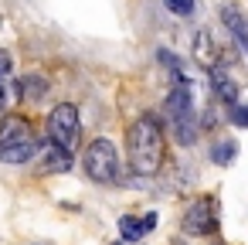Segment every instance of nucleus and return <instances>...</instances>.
<instances>
[{
    "mask_svg": "<svg viewBox=\"0 0 248 245\" xmlns=\"http://www.w3.org/2000/svg\"><path fill=\"white\" fill-rule=\"evenodd\" d=\"M163 153H167V140H163V126L153 113L136 116L126 126V163L136 177H153L163 167Z\"/></svg>",
    "mask_w": 248,
    "mask_h": 245,
    "instance_id": "obj_1",
    "label": "nucleus"
},
{
    "mask_svg": "<svg viewBox=\"0 0 248 245\" xmlns=\"http://www.w3.org/2000/svg\"><path fill=\"white\" fill-rule=\"evenodd\" d=\"M163 119L173 133V140L180 147H190L197 143V109H194V92L190 89H180L173 85L163 99Z\"/></svg>",
    "mask_w": 248,
    "mask_h": 245,
    "instance_id": "obj_2",
    "label": "nucleus"
},
{
    "mask_svg": "<svg viewBox=\"0 0 248 245\" xmlns=\"http://www.w3.org/2000/svg\"><path fill=\"white\" fill-rule=\"evenodd\" d=\"M82 170L95 184H112L119 177V150L109 136H95L82 153Z\"/></svg>",
    "mask_w": 248,
    "mask_h": 245,
    "instance_id": "obj_3",
    "label": "nucleus"
},
{
    "mask_svg": "<svg viewBox=\"0 0 248 245\" xmlns=\"http://www.w3.org/2000/svg\"><path fill=\"white\" fill-rule=\"evenodd\" d=\"M45 133H48V143L72 150L75 140H78V133H82L78 106H75V102H58V106L48 113V119H45Z\"/></svg>",
    "mask_w": 248,
    "mask_h": 245,
    "instance_id": "obj_4",
    "label": "nucleus"
},
{
    "mask_svg": "<svg viewBox=\"0 0 248 245\" xmlns=\"http://www.w3.org/2000/svg\"><path fill=\"white\" fill-rule=\"evenodd\" d=\"M180 228H184V235H194V238L214 235V231H217V204H214V197H197V201H190V204L184 208Z\"/></svg>",
    "mask_w": 248,
    "mask_h": 245,
    "instance_id": "obj_5",
    "label": "nucleus"
},
{
    "mask_svg": "<svg viewBox=\"0 0 248 245\" xmlns=\"http://www.w3.org/2000/svg\"><path fill=\"white\" fill-rule=\"evenodd\" d=\"M190 51H194V58L211 72V68H224L228 62H231V51L221 45V38H217V31L214 28H197V34H194V41H190Z\"/></svg>",
    "mask_w": 248,
    "mask_h": 245,
    "instance_id": "obj_6",
    "label": "nucleus"
},
{
    "mask_svg": "<svg viewBox=\"0 0 248 245\" xmlns=\"http://www.w3.org/2000/svg\"><path fill=\"white\" fill-rule=\"evenodd\" d=\"M28 140H34V126H31L28 116H17V113H4V116H0V150L28 143Z\"/></svg>",
    "mask_w": 248,
    "mask_h": 245,
    "instance_id": "obj_7",
    "label": "nucleus"
},
{
    "mask_svg": "<svg viewBox=\"0 0 248 245\" xmlns=\"http://www.w3.org/2000/svg\"><path fill=\"white\" fill-rule=\"evenodd\" d=\"M207 89H211V96L221 102V106H238V82L224 72V68H211L207 72Z\"/></svg>",
    "mask_w": 248,
    "mask_h": 245,
    "instance_id": "obj_8",
    "label": "nucleus"
},
{
    "mask_svg": "<svg viewBox=\"0 0 248 245\" xmlns=\"http://www.w3.org/2000/svg\"><path fill=\"white\" fill-rule=\"evenodd\" d=\"M45 143L34 136L28 143H17V147H7V150H0V163H7V167H24V163H38Z\"/></svg>",
    "mask_w": 248,
    "mask_h": 245,
    "instance_id": "obj_9",
    "label": "nucleus"
},
{
    "mask_svg": "<svg viewBox=\"0 0 248 245\" xmlns=\"http://www.w3.org/2000/svg\"><path fill=\"white\" fill-rule=\"evenodd\" d=\"M156 228V214L150 211V214H143V218H136V214H123L119 218V235H123V242H129V245H136L143 235H150Z\"/></svg>",
    "mask_w": 248,
    "mask_h": 245,
    "instance_id": "obj_10",
    "label": "nucleus"
},
{
    "mask_svg": "<svg viewBox=\"0 0 248 245\" xmlns=\"http://www.w3.org/2000/svg\"><path fill=\"white\" fill-rule=\"evenodd\" d=\"M38 163H41V170H45V174H68V170L75 167V160H72V150H65V147H55V143H48V147L41 150Z\"/></svg>",
    "mask_w": 248,
    "mask_h": 245,
    "instance_id": "obj_11",
    "label": "nucleus"
},
{
    "mask_svg": "<svg viewBox=\"0 0 248 245\" xmlns=\"http://www.w3.org/2000/svg\"><path fill=\"white\" fill-rule=\"evenodd\" d=\"M221 21H224L228 34L234 38V48H238L241 55H248V21H245L234 7H224V11H221Z\"/></svg>",
    "mask_w": 248,
    "mask_h": 245,
    "instance_id": "obj_12",
    "label": "nucleus"
},
{
    "mask_svg": "<svg viewBox=\"0 0 248 245\" xmlns=\"http://www.w3.org/2000/svg\"><path fill=\"white\" fill-rule=\"evenodd\" d=\"M48 89H51V82L45 75H24V79H17V99L21 102H38V99H45Z\"/></svg>",
    "mask_w": 248,
    "mask_h": 245,
    "instance_id": "obj_13",
    "label": "nucleus"
},
{
    "mask_svg": "<svg viewBox=\"0 0 248 245\" xmlns=\"http://www.w3.org/2000/svg\"><path fill=\"white\" fill-rule=\"evenodd\" d=\"M234 157H238V143L231 136H217L214 147H211V160L217 167H228V163H234Z\"/></svg>",
    "mask_w": 248,
    "mask_h": 245,
    "instance_id": "obj_14",
    "label": "nucleus"
},
{
    "mask_svg": "<svg viewBox=\"0 0 248 245\" xmlns=\"http://www.w3.org/2000/svg\"><path fill=\"white\" fill-rule=\"evenodd\" d=\"M163 7L170 14H177V17H190L197 11V0H163Z\"/></svg>",
    "mask_w": 248,
    "mask_h": 245,
    "instance_id": "obj_15",
    "label": "nucleus"
},
{
    "mask_svg": "<svg viewBox=\"0 0 248 245\" xmlns=\"http://www.w3.org/2000/svg\"><path fill=\"white\" fill-rule=\"evenodd\" d=\"M228 119H231V126H238V130H248V102H238V106H231Z\"/></svg>",
    "mask_w": 248,
    "mask_h": 245,
    "instance_id": "obj_16",
    "label": "nucleus"
}]
</instances>
